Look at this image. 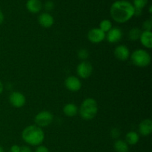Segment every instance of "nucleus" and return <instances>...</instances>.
Masks as SVG:
<instances>
[{"label":"nucleus","mask_w":152,"mask_h":152,"mask_svg":"<svg viewBox=\"0 0 152 152\" xmlns=\"http://www.w3.org/2000/svg\"><path fill=\"white\" fill-rule=\"evenodd\" d=\"M78 108L74 103H67L63 108V113L68 117H73L78 114Z\"/></svg>","instance_id":"f3484780"},{"label":"nucleus","mask_w":152,"mask_h":152,"mask_svg":"<svg viewBox=\"0 0 152 152\" xmlns=\"http://www.w3.org/2000/svg\"><path fill=\"white\" fill-rule=\"evenodd\" d=\"M21 147L18 145H13L10 147V152H20Z\"/></svg>","instance_id":"bb28decb"},{"label":"nucleus","mask_w":152,"mask_h":152,"mask_svg":"<svg viewBox=\"0 0 152 152\" xmlns=\"http://www.w3.org/2000/svg\"><path fill=\"white\" fill-rule=\"evenodd\" d=\"M77 75L81 79H88L93 73V66L91 63L87 60L82 61L77 68Z\"/></svg>","instance_id":"423d86ee"},{"label":"nucleus","mask_w":152,"mask_h":152,"mask_svg":"<svg viewBox=\"0 0 152 152\" xmlns=\"http://www.w3.org/2000/svg\"><path fill=\"white\" fill-rule=\"evenodd\" d=\"M53 121V115L49 111H42L39 112L34 118L36 126L40 128L47 127Z\"/></svg>","instance_id":"39448f33"},{"label":"nucleus","mask_w":152,"mask_h":152,"mask_svg":"<svg viewBox=\"0 0 152 152\" xmlns=\"http://www.w3.org/2000/svg\"><path fill=\"white\" fill-rule=\"evenodd\" d=\"M4 14H3L2 12L0 10V25H1V24L3 23V22H4Z\"/></svg>","instance_id":"c85d7f7f"},{"label":"nucleus","mask_w":152,"mask_h":152,"mask_svg":"<svg viewBox=\"0 0 152 152\" xmlns=\"http://www.w3.org/2000/svg\"><path fill=\"white\" fill-rule=\"evenodd\" d=\"M148 0H133L134 7V16H140L142 13L144 7L148 4Z\"/></svg>","instance_id":"dca6fc26"},{"label":"nucleus","mask_w":152,"mask_h":152,"mask_svg":"<svg viewBox=\"0 0 152 152\" xmlns=\"http://www.w3.org/2000/svg\"><path fill=\"white\" fill-rule=\"evenodd\" d=\"M65 88L71 92H77L81 89V80L75 76H70L65 80Z\"/></svg>","instance_id":"1a4fd4ad"},{"label":"nucleus","mask_w":152,"mask_h":152,"mask_svg":"<svg viewBox=\"0 0 152 152\" xmlns=\"http://www.w3.org/2000/svg\"><path fill=\"white\" fill-rule=\"evenodd\" d=\"M43 4L40 0H28L26 2V8L30 13H38L42 9Z\"/></svg>","instance_id":"4468645a"},{"label":"nucleus","mask_w":152,"mask_h":152,"mask_svg":"<svg viewBox=\"0 0 152 152\" xmlns=\"http://www.w3.org/2000/svg\"><path fill=\"white\" fill-rule=\"evenodd\" d=\"M112 22L109 19H103L99 23V29L103 31L105 34L108 33L112 28Z\"/></svg>","instance_id":"412c9836"},{"label":"nucleus","mask_w":152,"mask_h":152,"mask_svg":"<svg viewBox=\"0 0 152 152\" xmlns=\"http://www.w3.org/2000/svg\"><path fill=\"white\" fill-rule=\"evenodd\" d=\"M114 148L116 152H129V146L127 142L123 140H118L114 144Z\"/></svg>","instance_id":"6ab92c4d"},{"label":"nucleus","mask_w":152,"mask_h":152,"mask_svg":"<svg viewBox=\"0 0 152 152\" xmlns=\"http://www.w3.org/2000/svg\"><path fill=\"white\" fill-rule=\"evenodd\" d=\"M127 1H128V0H127Z\"/></svg>","instance_id":"473e14b6"},{"label":"nucleus","mask_w":152,"mask_h":152,"mask_svg":"<svg viewBox=\"0 0 152 152\" xmlns=\"http://www.w3.org/2000/svg\"><path fill=\"white\" fill-rule=\"evenodd\" d=\"M3 91H4V86H3L2 83H1V82L0 81V94H1L2 93Z\"/></svg>","instance_id":"c756f323"},{"label":"nucleus","mask_w":152,"mask_h":152,"mask_svg":"<svg viewBox=\"0 0 152 152\" xmlns=\"http://www.w3.org/2000/svg\"><path fill=\"white\" fill-rule=\"evenodd\" d=\"M78 112L83 120H93L98 112L97 102L93 98H86L82 102Z\"/></svg>","instance_id":"7ed1b4c3"},{"label":"nucleus","mask_w":152,"mask_h":152,"mask_svg":"<svg viewBox=\"0 0 152 152\" xmlns=\"http://www.w3.org/2000/svg\"><path fill=\"white\" fill-rule=\"evenodd\" d=\"M44 8L47 11H51L53 8H54V3L53 2L50 0H48V1H46L44 4Z\"/></svg>","instance_id":"b1692460"},{"label":"nucleus","mask_w":152,"mask_h":152,"mask_svg":"<svg viewBox=\"0 0 152 152\" xmlns=\"http://www.w3.org/2000/svg\"><path fill=\"white\" fill-rule=\"evenodd\" d=\"M88 39L94 44H98L103 41L105 39V34L101 31L99 28H94L88 33Z\"/></svg>","instance_id":"6e6552de"},{"label":"nucleus","mask_w":152,"mask_h":152,"mask_svg":"<svg viewBox=\"0 0 152 152\" xmlns=\"http://www.w3.org/2000/svg\"><path fill=\"white\" fill-rule=\"evenodd\" d=\"M131 61L135 66L145 68L151 64V57L150 53L144 49H137L130 54Z\"/></svg>","instance_id":"20e7f679"},{"label":"nucleus","mask_w":152,"mask_h":152,"mask_svg":"<svg viewBox=\"0 0 152 152\" xmlns=\"http://www.w3.org/2000/svg\"><path fill=\"white\" fill-rule=\"evenodd\" d=\"M9 102L14 108H19L25 105L26 98L25 95L19 91H13L9 96Z\"/></svg>","instance_id":"0eeeda50"},{"label":"nucleus","mask_w":152,"mask_h":152,"mask_svg":"<svg viewBox=\"0 0 152 152\" xmlns=\"http://www.w3.org/2000/svg\"><path fill=\"white\" fill-rule=\"evenodd\" d=\"M38 22L43 28H48L53 26V23H54V19H53V16L50 14L48 12H44L39 16Z\"/></svg>","instance_id":"f8f14e48"},{"label":"nucleus","mask_w":152,"mask_h":152,"mask_svg":"<svg viewBox=\"0 0 152 152\" xmlns=\"http://www.w3.org/2000/svg\"><path fill=\"white\" fill-rule=\"evenodd\" d=\"M0 152H4V148H3V147L0 146Z\"/></svg>","instance_id":"7c9ffc66"},{"label":"nucleus","mask_w":152,"mask_h":152,"mask_svg":"<svg viewBox=\"0 0 152 152\" xmlns=\"http://www.w3.org/2000/svg\"><path fill=\"white\" fill-rule=\"evenodd\" d=\"M134 10L132 2L127 0H118L111 4L110 15L114 22L126 23L134 16Z\"/></svg>","instance_id":"f257e3e1"},{"label":"nucleus","mask_w":152,"mask_h":152,"mask_svg":"<svg viewBox=\"0 0 152 152\" xmlns=\"http://www.w3.org/2000/svg\"><path fill=\"white\" fill-rule=\"evenodd\" d=\"M140 140V135L139 134L137 133L136 132H129L126 134V142H127L128 145H134L138 143Z\"/></svg>","instance_id":"a211bd4d"},{"label":"nucleus","mask_w":152,"mask_h":152,"mask_svg":"<svg viewBox=\"0 0 152 152\" xmlns=\"http://www.w3.org/2000/svg\"><path fill=\"white\" fill-rule=\"evenodd\" d=\"M123 33L119 28H112L107 34H105V38L107 41L111 44L119 42L123 38Z\"/></svg>","instance_id":"9b49d317"},{"label":"nucleus","mask_w":152,"mask_h":152,"mask_svg":"<svg viewBox=\"0 0 152 152\" xmlns=\"http://www.w3.org/2000/svg\"><path fill=\"white\" fill-rule=\"evenodd\" d=\"M151 9H152V6H151V5H150V6H149V13H152Z\"/></svg>","instance_id":"2f4dec72"},{"label":"nucleus","mask_w":152,"mask_h":152,"mask_svg":"<svg viewBox=\"0 0 152 152\" xmlns=\"http://www.w3.org/2000/svg\"><path fill=\"white\" fill-rule=\"evenodd\" d=\"M20 152H32V150H31L28 146L25 145V146L21 147Z\"/></svg>","instance_id":"cd10ccee"},{"label":"nucleus","mask_w":152,"mask_h":152,"mask_svg":"<svg viewBox=\"0 0 152 152\" xmlns=\"http://www.w3.org/2000/svg\"><path fill=\"white\" fill-rule=\"evenodd\" d=\"M35 152H50L49 149L46 146L42 145H40L39 146H37Z\"/></svg>","instance_id":"393cba45"},{"label":"nucleus","mask_w":152,"mask_h":152,"mask_svg":"<svg viewBox=\"0 0 152 152\" xmlns=\"http://www.w3.org/2000/svg\"><path fill=\"white\" fill-rule=\"evenodd\" d=\"M142 28H143L144 31H151V28H152L151 19H147V20L144 21V22L142 23Z\"/></svg>","instance_id":"5701e85b"},{"label":"nucleus","mask_w":152,"mask_h":152,"mask_svg":"<svg viewBox=\"0 0 152 152\" xmlns=\"http://www.w3.org/2000/svg\"><path fill=\"white\" fill-rule=\"evenodd\" d=\"M77 56H78L79 59H82L83 61L86 60V59H88L89 56V52L86 49L82 48L79 50L78 53H77Z\"/></svg>","instance_id":"4be33fe9"},{"label":"nucleus","mask_w":152,"mask_h":152,"mask_svg":"<svg viewBox=\"0 0 152 152\" xmlns=\"http://www.w3.org/2000/svg\"><path fill=\"white\" fill-rule=\"evenodd\" d=\"M114 54L116 59L120 61H126L130 57V50L125 45H120L114 48Z\"/></svg>","instance_id":"9d476101"},{"label":"nucleus","mask_w":152,"mask_h":152,"mask_svg":"<svg viewBox=\"0 0 152 152\" xmlns=\"http://www.w3.org/2000/svg\"><path fill=\"white\" fill-rule=\"evenodd\" d=\"M141 34H142V31L139 28H132V29L129 31V34H128V37H129V39L131 41H137L140 39V37Z\"/></svg>","instance_id":"aec40b11"},{"label":"nucleus","mask_w":152,"mask_h":152,"mask_svg":"<svg viewBox=\"0 0 152 152\" xmlns=\"http://www.w3.org/2000/svg\"><path fill=\"white\" fill-rule=\"evenodd\" d=\"M140 40L142 45L148 49L152 48V32L149 31H142Z\"/></svg>","instance_id":"2eb2a0df"},{"label":"nucleus","mask_w":152,"mask_h":152,"mask_svg":"<svg viewBox=\"0 0 152 152\" xmlns=\"http://www.w3.org/2000/svg\"><path fill=\"white\" fill-rule=\"evenodd\" d=\"M139 133L142 136L146 137L152 133V120L151 119H145L142 120L138 126Z\"/></svg>","instance_id":"ddd939ff"},{"label":"nucleus","mask_w":152,"mask_h":152,"mask_svg":"<svg viewBox=\"0 0 152 152\" xmlns=\"http://www.w3.org/2000/svg\"><path fill=\"white\" fill-rule=\"evenodd\" d=\"M111 135L113 138H118L120 135V132L118 129H113L111 132Z\"/></svg>","instance_id":"a878e982"},{"label":"nucleus","mask_w":152,"mask_h":152,"mask_svg":"<svg viewBox=\"0 0 152 152\" xmlns=\"http://www.w3.org/2000/svg\"><path fill=\"white\" fill-rule=\"evenodd\" d=\"M22 138L24 142L31 146H39L42 145L45 140V132L42 128L31 125L23 129Z\"/></svg>","instance_id":"f03ea898"}]
</instances>
